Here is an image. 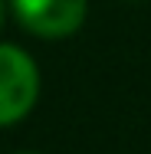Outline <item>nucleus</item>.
Returning <instances> with one entry per match:
<instances>
[{
    "label": "nucleus",
    "mask_w": 151,
    "mask_h": 154,
    "mask_svg": "<svg viewBox=\"0 0 151 154\" xmlns=\"http://www.w3.org/2000/svg\"><path fill=\"white\" fill-rule=\"evenodd\" d=\"M131 3H138V0H131Z\"/></svg>",
    "instance_id": "39448f33"
},
{
    "label": "nucleus",
    "mask_w": 151,
    "mask_h": 154,
    "mask_svg": "<svg viewBox=\"0 0 151 154\" xmlns=\"http://www.w3.org/2000/svg\"><path fill=\"white\" fill-rule=\"evenodd\" d=\"M17 154H39V151H17Z\"/></svg>",
    "instance_id": "20e7f679"
},
{
    "label": "nucleus",
    "mask_w": 151,
    "mask_h": 154,
    "mask_svg": "<svg viewBox=\"0 0 151 154\" xmlns=\"http://www.w3.org/2000/svg\"><path fill=\"white\" fill-rule=\"evenodd\" d=\"M3 20H7V7H3V0H0V26H3Z\"/></svg>",
    "instance_id": "7ed1b4c3"
},
{
    "label": "nucleus",
    "mask_w": 151,
    "mask_h": 154,
    "mask_svg": "<svg viewBox=\"0 0 151 154\" xmlns=\"http://www.w3.org/2000/svg\"><path fill=\"white\" fill-rule=\"evenodd\" d=\"M39 98V66L27 49L0 43V128L20 125Z\"/></svg>",
    "instance_id": "f257e3e1"
},
{
    "label": "nucleus",
    "mask_w": 151,
    "mask_h": 154,
    "mask_svg": "<svg viewBox=\"0 0 151 154\" xmlns=\"http://www.w3.org/2000/svg\"><path fill=\"white\" fill-rule=\"evenodd\" d=\"M10 13L39 39H66L82 30L89 0H10Z\"/></svg>",
    "instance_id": "f03ea898"
}]
</instances>
